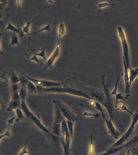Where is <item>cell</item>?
<instances>
[{"label":"cell","mask_w":138,"mask_h":155,"mask_svg":"<svg viewBox=\"0 0 138 155\" xmlns=\"http://www.w3.org/2000/svg\"><path fill=\"white\" fill-rule=\"evenodd\" d=\"M20 97L21 99V104L20 108L22 109L25 116L32 121L37 127L43 131L45 134L48 135L49 138H51L53 141L57 142L59 138L54 134L49 129H47L42 122H41L40 118L38 114L34 113L30 110L26 103V89L22 87L19 90Z\"/></svg>","instance_id":"obj_1"},{"label":"cell","mask_w":138,"mask_h":155,"mask_svg":"<svg viewBox=\"0 0 138 155\" xmlns=\"http://www.w3.org/2000/svg\"><path fill=\"white\" fill-rule=\"evenodd\" d=\"M37 90L38 91L43 92V93H67V94H71L77 96L82 97L86 98L88 100L91 101L94 100L89 93L83 91L75 89V88H65V87H53V88H45L43 87L37 86Z\"/></svg>","instance_id":"obj_2"},{"label":"cell","mask_w":138,"mask_h":155,"mask_svg":"<svg viewBox=\"0 0 138 155\" xmlns=\"http://www.w3.org/2000/svg\"><path fill=\"white\" fill-rule=\"evenodd\" d=\"M101 79L102 84L103 87V91L105 93L106 99V104L105 107L108 113L110 119L111 120H117V117H119V114L116 108V104L114 103L112 97L110 95L109 91L108 85L105 83L104 75H102Z\"/></svg>","instance_id":"obj_3"},{"label":"cell","mask_w":138,"mask_h":155,"mask_svg":"<svg viewBox=\"0 0 138 155\" xmlns=\"http://www.w3.org/2000/svg\"><path fill=\"white\" fill-rule=\"evenodd\" d=\"M138 122V110H136L133 116H132L131 123L129 128L125 133L113 145L109 147V148H115L122 146L123 143L127 142L134 134L135 127Z\"/></svg>","instance_id":"obj_4"},{"label":"cell","mask_w":138,"mask_h":155,"mask_svg":"<svg viewBox=\"0 0 138 155\" xmlns=\"http://www.w3.org/2000/svg\"><path fill=\"white\" fill-rule=\"evenodd\" d=\"M117 30H118L119 36L121 40L122 48H123L122 49H123V61L125 62L126 65L129 70L131 67L130 66V61L129 48H128V43L126 39L125 34L121 27H119Z\"/></svg>","instance_id":"obj_5"},{"label":"cell","mask_w":138,"mask_h":155,"mask_svg":"<svg viewBox=\"0 0 138 155\" xmlns=\"http://www.w3.org/2000/svg\"><path fill=\"white\" fill-rule=\"evenodd\" d=\"M22 74L29 80V81L34 82L37 86L43 87V88H53V87H64L63 84L61 82H56L54 81H47L45 80L37 79L32 78L27 76L23 73Z\"/></svg>","instance_id":"obj_6"},{"label":"cell","mask_w":138,"mask_h":155,"mask_svg":"<svg viewBox=\"0 0 138 155\" xmlns=\"http://www.w3.org/2000/svg\"><path fill=\"white\" fill-rule=\"evenodd\" d=\"M56 102L62 114L66 120L72 121L74 122L78 120V119L75 115L74 112L70 107L62 102L60 100H56Z\"/></svg>","instance_id":"obj_7"},{"label":"cell","mask_w":138,"mask_h":155,"mask_svg":"<svg viewBox=\"0 0 138 155\" xmlns=\"http://www.w3.org/2000/svg\"><path fill=\"white\" fill-rule=\"evenodd\" d=\"M89 94L92 99L100 103L105 107L106 104V99L103 91L96 88H88Z\"/></svg>","instance_id":"obj_8"},{"label":"cell","mask_w":138,"mask_h":155,"mask_svg":"<svg viewBox=\"0 0 138 155\" xmlns=\"http://www.w3.org/2000/svg\"><path fill=\"white\" fill-rule=\"evenodd\" d=\"M105 121L106 127H107L108 133L110 134L111 137L114 139H118L119 138L120 134L119 132L115 128L114 126L112 123V120L107 119L105 117V116H103Z\"/></svg>","instance_id":"obj_9"},{"label":"cell","mask_w":138,"mask_h":155,"mask_svg":"<svg viewBox=\"0 0 138 155\" xmlns=\"http://www.w3.org/2000/svg\"><path fill=\"white\" fill-rule=\"evenodd\" d=\"M60 53V45L56 44V47L50 58L44 65V70L46 71L48 69L52 68L53 64L55 62L57 58L59 57Z\"/></svg>","instance_id":"obj_10"},{"label":"cell","mask_w":138,"mask_h":155,"mask_svg":"<svg viewBox=\"0 0 138 155\" xmlns=\"http://www.w3.org/2000/svg\"><path fill=\"white\" fill-rule=\"evenodd\" d=\"M54 107V124H61L65 118L63 116L60 111L56 100L53 101Z\"/></svg>","instance_id":"obj_11"},{"label":"cell","mask_w":138,"mask_h":155,"mask_svg":"<svg viewBox=\"0 0 138 155\" xmlns=\"http://www.w3.org/2000/svg\"><path fill=\"white\" fill-rule=\"evenodd\" d=\"M124 67V72L122 73L124 76L125 86V93L126 95H129L130 93V86L129 70L126 65L125 62L123 61Z\"/></svg>","instance_id":"obj_12"},{"label":"cell","mask_w":138,"mask_h":155,"mask_svg":"<svg viewBox=\"0 0 138 155\" xmlns=\"http://www.w3.org/2000/svg\"><path fill=\"white\" fill-rule=\"evenodd\" d=\"M47 4H47L45 5V6L44 7H43V9H42V10L41 11L40 13L38 15V16H37L35 18V19H33V20L32 21H29L27 19H26V21H27V22H26V24L25 25V26H22V30L23 33L24 34H25V35L27 36L28 37L29 42V40H31V41H32V40H31V39L30 38V35L29 33V30L31 24H32V22L34 21L35 19H37V18H38L39 16L40 15L42 11L43 10V9H44V8L45 7V6L47 5Z\"/></svg>","instance_id":"obj_13"},{"label":"cell","mask_w":138,"mask_h":155,"mask_svg":"<svg viewBox=\"0 0 138 155\" xmlns=\"http://www.w3.org/2000/svg\"><path fill=\"white\" fill-rule=\"evenodd\" d=\"M19 36H18V35L16 34H13L11 36V41L10 44L9 45V48H8V50L10 49L11 47L12 46L14 45H17L19 46V48H20L24 52V53L26 54V57H29L28 54L26 51L20 45V43L19 42Z\"/></svg>","instance_id":"obj_14"},{"label":"cell","mask_w":138,"mask_h":155,"mask_svg":"<svg viewBox=\"0 0 138 155\" xmlns=\"http://www.w3.org/2000/svg\"><path fill=\"white\" fill-rule=\"evenodd\" d=\"M16 116H14V117H12V118L9 119L8 120V128H7V130L6 131L5 133L3 134H1L0 136V139L2 140L3 138L5 137H12L11 134L10 128L11 126L14 123V121L16 119Z\"/></svg>","instance_id":"obj_15"},{"label":"cell","mask_w":138,"mask_h":155,"mask_svg":"<svg viewBox=\"0 0 138 155\" xmlns=\"http://www.w3.org/2000/svg\"><path fill=\"white\" fill-rule=\"evenodd\" d=\"M137 145H138V133H135L125 144L126 148H128L130 149L131 148Z\"/></svg>","instance_id":"obj_16"},{"label":"cell","mask_w":138,"mask_h":155,"mask_svg":"<svg viewBox=\"0 0 138 155\" xmlns=\"http://www.w3.org/2000/svg\"><path fill=\"white\" fill-rule=\"evenodd\" d=\"M66 33L65 25L63 23H60L58 26V40L57 44L60 45L62 37Z\"/></svg>","instance_id":"obj_17"},{"label":"cell","mask_w":138,"mask_h":155,"mask_svg":"<svg viewBox=\"0 0 138 155\" xmlns=\"http://www.w3.org/2000/svg\"><path fill=\"white\" fill-rule=\"evenodd\" d=\"M9 76L10 83L12 85L18 84L20 82V78L14 70H12L9 73Z\"/></svg>","instance_id":"obj_18"},{"label":"cell","mask_w":138,"mask_h":155,"mask_svg":"<svg viewBox=\"0 0 138 155\" xmlns=\"http://www.w3.org/2000/svg\"><path fill=\"white\" fill-rule=\"evenodd\" d=\"M130 86L131 87L132 84L138 76V68L129 69Z\"/></svg>","instance_id":"obj_19"},{"label":"cell","mask_w":138,"mask_h":155,"mask_svg":"<svg viewBox=\"0 0 138 155\" xmlns=\"http://www.w3.org/2000/svg\"><path fill=\"white\" fill-rule=\"evenodd\" d=\"M116 107L117 110H122V111H126L128 113L130 114L132 116H133L134 114L129 110V109L127 107L124 102L119 101L117 104H116Z\"/></svg>","instance_id":"obj_20"},{"label":"cell","mask_w":138,"mask_h":155,"mask_svg":"<svg viewBox=\"0 0 138 155\" xmlns=\"http://www.w3.org/2000/svg\"><path fill=\"white\" fill-rule=\"evenodd\" d=\"M36 85H37L34 82L29 81L27 86V91L29 94L35 93L38 91L37 87Z\"/></svg>","instance_id":"obj_21"},{"label":"cell","mask_w":138,"mask_h":155,"mask_svg":"<svg viewBox=\"0 0 138 155\" xmlns=\"http://www.w3.org/2000/svg\"><path fill=\"white\" fill-rule=\"evenodd\" d=\"M15 110L16 113V118L15 121H16L17 122H20L22 119L24 118L25 116V114L24 113L23 111H22V109L20 107L16 109Z\"/></svg>","instance_id":"obj_22"},{"label":"cell","mask_w":138,"mask_h":155,"mask_svg":"<svg viewBox=\"0 0 138 155\" xmlns=\"http://www.w3.org/2000/svg\"><path fill=\"white\" fill-rule=\"evenodd\" d=\"M7 30H9V31H14V32L20 34V35H21L22 33H23L22 30L20 29L17 28L15 26L12 25L9 21H8V26H7L5 30L3 31V33H4L5 31H7Z\"/></svg>","instance_id":"obj_23"},{"label":"cell","mask_w":138,"mask_h":155,"mask_svg":"<svg viewBox=\"0 0 138 155\" xmlns=\"http://www.w3.org/2000/svg\"><path fill=\"white\" fill-rule=\"evenodd\" d=\"M31 138H32V137H30L29 139L28 140H27V141H26V143H25V146H24V147L23 148L22 150H21V151H20V152L19 153L18 155H28L29 154L39 155L38 154H37L31 153L29 152V151H28L27 149V144L28 143V142L29 140Z\"/></svg>","instance_id":"obj_24"},{"label":"cell","mask_w":138,"mask_h":155,"mask_svg":"<svg viewBox=\"0 0 138 155\" xmlns=\"http://www.w3.org/2000/svg\"><path fill=\"white\" fill-rule=\"evenodd\" d=\"M52 28L51 27V22L49 21V23L46 26L43 27V28H42L38 31H35L34 32L30 34V35H34V34L39 33L42 32L43 31H52Z\"/></svg>","instance_id":"obj_25"},{"label":"cell","mask_w":138,"mask_h":155,"mask_svg":"<svg viewBox=\"0 0 138 155\" xmlns=\"http://www.w3.org/2000/svg\"><path fill=\"white\" fill-rule=\"evenodd\" d=\"M81 107L83 110V114L82 115V117H93L96 118H98L100 116V113H92L88 112V111H85L82 107L81 106Z\"/></svg>","instance_id":"obj_26"},{"label":"cell","mask_w":138,"mask_h":155,"mask_svg":"<svg viewBox=\"0 0 138 155\" xmlns=\"http://www.w3.org/2000/svg\"><path fill=\"white\" fill-rule=\"evenodd\" d=\"M130 94H129V95H126V97H123V96H122V93H117V94L115 95L116 99V105L119 100L122 101V102L125 103V101L130 96Z\"/></svg>","instance_id":"obj_27"},{"label":"cell","mask_w":138,"mask_h":155,"mask_svg":"<svg viewBox=\"0 0 138 155\" xmlns=\"http://www.w3.org/2000/svg\"><path fill=\"white\" fill-rule=\"evenodd\" d=\"M119 3L117 4H110L107 3L106 2H101V3H98V5L94 7V8H99V10L98 12H100L101 8H104L107 6H114L116 7H119L117 6V5L119 4Z\"/></svg>","instance_id":"obj_28"},{"label":"cell","mask_w":138,"mask_h":155,"mask_svg":"<svg viewBox=\"0 0 138 155\" xmlns=\"http://www.w3.org/2000/svg\"><path fill=\"white\" fill-rule=\"evenodd\" d=\"M66 121L70 136L72 139L73 136V125L75 122L71 121L66 120Z\"/></svg>","instance_id":"obj_29"},{"label":"cell","mask_w":138,"mask_h":155,"mask_svg":"<svg viewBox=\"0 0 138 155\" xmlns=\"http://www.w3.org/2000/svg\"><path fill=\"white\" fill-rule=\"evenodd\" d=\"M30 61H34L38 63V64H39V65H43V63L42 62V61H41L38 59V58H37V56L33 54V56L31 57V59H30L29 60L26 61L22 63L21 64H18V65H15V66L13 67H14L17 66L18 65H21L22 64H24V63Z\"/></svg>","instance_id":"obj_30"},{"label":"cell","mask_w":138,"mask_h":155,"mask_svg":"<svg viewBox=\"0 0 138 155\" xmlns=\"http://www.w3.org/2000/svg\"><path fill=\"white\" fill-rule=\"evenodd\" d=\"M93 132H92L91 135L90 137V141L89 145V153L88 155H95L94 152V145L93 143Z\"/></svg>","instance_id":"obj_31"},{"label":"cell","mask_w":138,"mask_h":155,"mask_svg":"<svg viewBox=\"0 0 138 155\" xmlns=\"http://www.w3.org/2000/svg\"><path fill=\"white\" fill-rule=\"evenodd\" d=\"M46 50V47L45 46L42 49L41 51L40 52V53H33V54H35L37 56H39L41 57V58H43L45 61V62H46L47 61H48V59H47L46 57L45 53V51Z\"/></svg>","instance_id":"obj_32"},{"label":"cell","mask_w":138,"mask_h":155,"mask_svg":"<svg viewBox=\"0 0 138 155\" xmlns=\"http://www.w3.org/2000/svg\"><path fill=\"white\" fill-rule=\"evenodd\" d=\"M121 75V71L120 72L119 74L118 77H117V81H116V83H115L114 88L113 89V91L112 92V93H110V95L111 96L112 95H116L117 94V87H118V82L119 81L120 77Z\"/></svg>","instance_id":"obj_33"},{"label":"cell","mask_w":138,"mask_h":155,"mask_svg":"<svg viewBox=\"0 0 138 155\" xmlns=\"http://www.w3.org/2000/svg\"><path fill=\"white\" fill-rule=\"evenodd\" d=\"M95 108L97 110H99L101 113L102 116H105V114L104 113L103 111L102 107V105H101L99 102L97 101H95Z\"/></svg>","instance_id":"obj_34"},{"label":"cell","mask_w":138,"mask_h":155,"mask_svg":"<svg viewBox=\"0 0 138 155\" xmlns=\"http://www.w3.org/2000/svg\"><path fill=\"white\" fill-rule=\"evenodd\" d=\"M105 152L100 155H114L115 152L114 150L112 149H105Z\"/></svg>","instance_id":"obj_35"},{"label":"cell","mask_w":138,"mask_h":155,"mask_svg":"<svg viewBox=\"0 0 138 155\" xmlns=\"http://www.w3.org/2000/svg\"><path fill=\"white\" fill-rule=\"evenodd\" d=\"M17 4L18 5V7H19V19H20V22H21L22 25V22L21 19H20V8H21V1H17Z\"/></svg>","instance_id":"obj_36"},{"label":"cell","mask_w":138,"mask_h":155,"mask_svg":"<svg viewBox=\"0 0 138 155\" xmlns=\"http://www.w3.org/2000/svg\"><path fill=\"white\" fill-rule=\"evenodd\" d=\"M137 133H138V122H137V124L136 127L135 131H134V134Z\"/></svg>","instance_id":"obj_37"},{"label":"cell","mask_w":138,"mask_h":155,"mask_svg":"<svg viewBox=\"0 0 138 155\" xmlns=\"http://www.w3.org/2000/svg\"><path fill=\"white\" fill-rule=\"evenodd\" d=\"M126 155H131L130 149H129L128 150H127L126 153Z\"/></svg>","instance_id":"obj_38"},{"label":"cell","mask_w":138,"mask_h":155,"mask_svg":"<svg viewBox=\"0 0 138 155\" xmlns=\"http://www.w3.org/2000/svg\"><path fill=\"white\" fill-rule=\"evenodd\" d=\"M33 155L29 154V155Z\"/></svg>","instance_id":"obj_39"}]
</instances>
